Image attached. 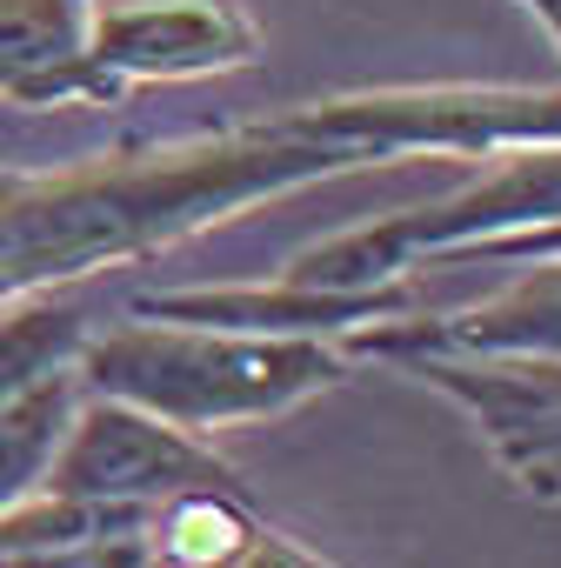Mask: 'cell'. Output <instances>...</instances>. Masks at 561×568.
Segmentation results:
<instances>
[{
	"label": "cell",
	"instance_id": "1",
	"mask_svg": "<svg viewBox=\"0 0 561 568\" xmlns=\"http://www.w3.org/2000/svg\"><path fill=\"white\" fill-rule=\"evenodd\" d=\"M355 168L361 161L348 148L308 141L302 128H288V114L167 148H114L41 174L0 168V302L61 288L94 267L147 261L261 201L302 194Z\"/></svg>",
	"mask_w": 561,
	"mask_h": 568
},
{
	"label": "cell",
	"instance_id": "2",
	"mask_svg": "<svg viewBox=\"0 0 561 568\" xmlns=\"http://www.w3.org/2000/svg\"><path fill=\"white\" fill-rule=\"evenodd\" d=\"M81 388L121 395L187 435L274 422L348 382V355L328 335H254V328H207V322H128L88 335L74 362Z\"/></svg>",
	"mask_w": 561,
	"mask_h": 568
},
{
	"label": "cell",
	"instance_id": "3",
	"mask_svg": "<svg viewBox=\"0 0 561 568\" xmlns=\"http://www.w3.org/2000/svg\"><path fill=\"white\" fill-rule=\"evenodd\" d=\"M561 214V148H514L501 154V168H488L481 181L408 207V214H381L368 227L328 234L315 247H302L288 261L295 281H322V288H375V281L415 274L428 261H461L494 234L514 227H541Z\"/></svg>",
	"mask_w": 561,
	"mask_h": 568
},
{
	"label": "cell",
	"instance_id": "4",
	"mask_svg": "<svg viewBox=\"0 0 561 568\" xmlns=\"http://www.w3.org/2000/svg\"><path fill=\"white\" fill-rule=\"evenodd\" d=\"M308 141L348 148L361 168L408 154H514L561 148V88H361L288 108Z\"/></svg>",
	"mask_w": 561,
	"mask_h": 568
},
{
	"label": "cell",
	"instance_id": "5",
	"mask_svg": "<svg viewBox=\"0 0 561 568\" xmlns=\"http://www.w3.org/2000/svg\"><path fill=\"white\" fill-rule=\"evenodd\" d=\"M41 488L81 495V501L154 508V501L187 495V488H241V475L214 455L207 435H187V428H174L121 395L81 388V408H74Z\"/></svg>",
	"mask_w": 561,
	"mask_h": 568
},
{
	"label": "cell",
	"instance_id": "6",
	"mask_svg": "<svg viewBox=\"0 0 561 568\" xmlns=\"http://www.w3.org/2000/svg\"><path fill=\"white\" fill-rule=\"evenodd\" d=\"M88 54L121 88L134 81H201L254 68L261 34L234 0H134V8H94Z\"/></svg>",
	"mask_w": 561,
	"mask_h": 568
},
{
	"label": "cell",
	"instance_id": "7",
	"mask_svg": "<svg viewBox=\"0 0 561 568\" xmlns=\"http://www.w3.org/2000/svg\"><path fill=\"white\" fill-rule=\"evenodd\" d=\"M421 288L415 274L375 281V288H322V281H241V288H167V295H134V315L154 322H207V328H254V335H355L368 322L415 315Z\"/></svg>",
	"mask_w": 561,
	"mask_h": 568
},
{
	"label": "cell",
	"instance_id": "8",
	"mask_svg": "<svg viewBox=\"0 0 561 568\" xmlns=\"http://www.w3.org/2000/svg\"><path fill=\"white\" fill-rule=\"evenodd\" d=\"M395 368L448 395L501 468L561 448V355H401Z\"/></svg>",
	"mask_w": 561,
	"mask_h": 568
},
{
	"label": "cell",
	"instance_id": "9",
	"mask_svg": "<svg viewBox=\"0 0 561 568\" xmlns=\"http://www.w3.org/2000/svg\"><path fill=\"white\" fill-rule=\"evenodd\" d=\"M355 355L401 362V355H561V254L534 261L521 281H508L501 295L455 308V315H395L368 322L348 335Z\"/></svg>",
	"mask_w": 561,
	"mask_h": 568
},
{
	"label": "cell",
	"instance_id": "10",
	"mask_svg": "<svg viewBox=\"0 0 561 568\" xmlns=\"http://www.w3.org/2000/svg\"><path fill=\"white\" fill-rule=\"evenodd\" d=\"M94 0H0V101L8 108H108L128 88L88 54Z\"/></svg>",
	"mask_w": 561,
	"mask_h": 568
},
{
	"label": "cell",
	"instance_id": "11",
	"mask_svg": "<svg viewBox=\"0 0 561 568\" xmlns=\"http://www.w3.org/2000/svg\"><path fill=\"white\" fill-rule=\"evenodd\" d=\"M154 508L134 501H81V495H54L34 488L28 501L0 508V568H21V561H154L147 541Z\"/></svg>",
	"mask_w": 561,
	"mask_h": 568
},
{
	"label": "cell",
	"instance_id": "12",
	"mask_svg": "<svg viewBox=\"0 0 561 568\" xmlns=\"http://www.w3.org/2000/svg\"><path fill=\"white\" fill-rule=\"evenodd\" d=\"M147 541H154V561H174V568H315L322 561L315 548L267 528L241 488H187L154 501Z\"/></svg>",
	"mask_w": 561,
	"mask_h": 568
},
{
	"label": "cell",
	"instance_id": "13",
	"mask_svg": "<svg viewBox=\"0 0 561 568\" xmlns=\"http://www.w3.org/2000/svg\"><path fill=\"white\" fill-rule=\"evenodd\" d=\"M88 348V315L54 295H8L0 302V408L34 382L74 368Z\"/></svg>",
	"mask_w": 561,
	"mask_h": 568
},
{
	"label": "cell",
	"instance_id": "14",
	"mask_svg": "<svg viewBox=\"0 0 561 568\" xmlns=\"http://www.w3.org/2000/svg\"><path fill=\"white\" fill-rule=\"evenodd\" d=\"M74 408H81V375H74V368L34 382L28 395H14L8 408H0V508L28 501V495L48 481L54 448H61Z\"/></svg>",
	"mask_w": 561,
	"mask_h": 568
},
{
	"label": "cell",
	"instance_id": "15",
	"mask_svg": "<svg viewBox=\"0 0 561 568\" xmlns=\"http://www.w3.org/2000/svg\"><path fill=\"white\" fill-rule=\"evenodd\" d=\"M561 254V214L554 221H541V227H514V234H494V241H481L475 254H461V261H554Z\"/></svg>",
	"mask_w": 561,
	"mask_h": 568
},
{
	"label": "cell",
	"instance_id": "16",
	"mask_svg": "<svg viewBox=\"0 0 561 568\" xmlns=\"http://www.w3.org/2000/svg\"><path fill=\"white\" fill-rule=\"evenodd\" d=\"M534 501H561V448H541V455H528V462H514L508 468Z\"/></svg>",
	"mask_w": 561,
	"mask_h": 568
}]
</instances>
